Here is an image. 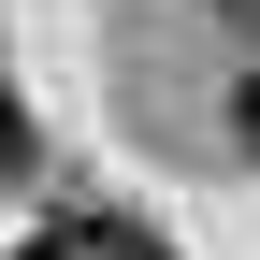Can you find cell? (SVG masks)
I'll list each match as a JSON object with an SVG mask.
<instances>
[{
  "label": "cell",
  "instance_id": "cell-1",
  "mask_svg": "<svg viewBox=\"0 0 260 260\" xmlns=\"http://www.w3.org/2000/svg\"><path fill=\"white\" fill-rule=\"evenodd\" d=\"M73 260H174L159 232H130V217H102V232H73Z\"/></svg>",
  "mask_w": 260,
  "mask_h": 260
},
{
  "label": "cell",
  "instance_id": "cell-2",
  "mask_svg": "<svg viewBox=\"0 0 260 260\" xmlns=\"http://www.w3.org/2000/svg\"><path fill=\"white\" fill-rule=\"evenodd\" d=\"M29 159H44V145H29V116L0 102V174H29Z\"/></svg>",
  "mask_w": 260,
  "mask_h": 260
},
{
  "label": "cell",
  "instance_id": "cell-3",
  "mask_svg": "<svg viewBox=\"0 0 260 260\" xmlns=\"http://www.w3.org/2000/svg\"><path fill=\"white\" fill-rule=\"evenodd\" d=\"M232 145H246V159H260V73H246V87H232Z\"/></svg>",
  "mask_w": 260,
  "mask_h": 260
},
{
  "label": "cell",
  "instance_id": "cell-4",
  "mask_svg": "<svg viewBox=\"0 0 260 260\" xmlns=\"http://www.w3.org/2000/svg\"><path fill=\"white\" fill-rule=\"evenodd\" d=\"M0 260H73V232H29V246H0Z\"/></svg>",
  "mask_w": 260,
  "mask_h": 260
},
{
  "label": "cell",
  "instance_id": "cell-5",
  "mask_svg": "<svg viewBox=\"0 0 260 260\" xmlns=\"http://www.w3.org/2000/svg\"><path fill=\"white\" fill-rule=\"evenodd\" d=\"M217 15H246V29H260V0H217Z\"/></svg>",
  "mask_w": 260,
  "mask_h": 260
}]
</instances>
